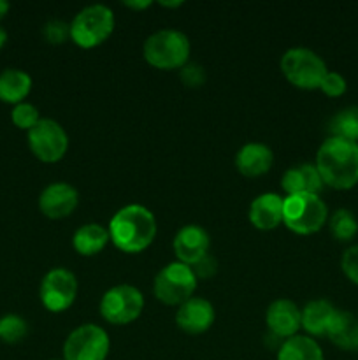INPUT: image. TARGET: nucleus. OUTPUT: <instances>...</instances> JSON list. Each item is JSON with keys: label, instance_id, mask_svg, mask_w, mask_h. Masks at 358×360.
Segmentation results:
<instances>
[{"label": "nucleus", "instance_id": "nucleus-1", "mask_svg": "<svg viewBox=\"0 0 358 360\" xmlns=\"http://www.w3.org/2000/svg\"><path fill=\"white\" fill-rule=\"evenodd\" d=\"M314 165L323 185L337 190L351 188L358 183V143L330 136L319 146Z\"/></svg>", "mask_w": 358, "mask_h": 360}, {"label": "nucleus", "instance_id": "nucleus-2", "mask_svg": "<svg viewBox=\"0 0 358 360\" xmlns=\"http://www.w3.org/2000/svg\"><path fill=\"white\" fill-rule=\"evenodd\" d=\"M107 231L116 248L125 253H139L153 243L157 218L146 206L128 204L112 214Z\"/></svg>", "mask_w": 358, "mask_h": 360}, {"label": "nucleus", "instance_id": "nucleus-3", "mask_svg": "<svg viewBox=\"0 0 358 360\" xmlns=\"http://www.w3.org/2000/svg\"><path fill=\"white\" fill-rule=\"evenodd\" d=\"M192 44L185 32L175 28H160L144 41V58L157 69H181L190 58Z\"/></svg>", "mask_w": 358, "mask_h": 360}, {"label": "nucleus", "instance_id": "nucleus-4", "mask_svg": "<svg viewBox=\"0 0 358 360\" xmlns=\"http://www.w3.org/2000/svg\"><path fill=\"white\" fill-rule=\"evenodd\" d=\"M329 210L316 193H297L283 199V224L295 234H314L325 225Z\"/></svg>", "mask_w": 358, "mask_h": 360}, {"label": "nucleus", "instance_id": "nucleus-5", "mask_svg": "<svg viewBox=\"0 0 358 360\" xmlns=\"http://www.w3.org/2000/svg\"><path fill=\"white\" fill-rule=\"evenodd\" d=\"M114 30V14L104 4L83 7L70 21V39L84 49L102 44Z\"/></svg>", "mask_w": 358, "mask_h": 360}, {"label": "nucleus", "instance_id": "nucleus-6", "mask_svg": "<svg viewBox=\"0 0 358 360\" xmlns=\"http://www.w3.org/2000/svg\"><path fill=\"white\" fill-rule=\"evenodd\" d=\"M281 70L284 77L302 90L319 88L323 77L329 72L321 56L309 48H290L281 56Z\"/></svg>", "mask_w": 358, "mask_h": 360}, {"label": "nucleus", "instance_id": "nucleus-7", "mask_svg": "<svg viewBox=\"0 0 358 360\" xmlns=\"http://www.w3.org/2000/svg\"><path fill=\"white\" fill-rule=\"evenodd\" d=\"M197 288V276L192 266L179 260L167 264L154 276L153 292L158 301L168 306H181L193 297Z\"/></svg>", "mask_w": 358, "mask_h": 360}, {"label": "nucleus", "instance_id": "nucleus-8", "mask_svg": "<svg viewBox=\"0 0 358 360\" xmlns=\"http://www.w3.org/2000/svg\"><path fill=\"white\" fill-rule=\"evenodd\" d=\"M144 309L142 292L128 283L114 285L100 299V313L109 323L126 326L140 316Z\"/></svg>", "mask_w": 358, "mask_h": 360}, {"label": "nucleus", "instance_id": "nucleus-9", "mask_svg": "<svg viewBox=\"0 0 358 360\" xmlns=\"http://www.w3.org/2000/svg\"><path fill=\"white\" fill-rule=\"evenodd\" d=\"M111 348L107 333L100 326L76 327L63 343V360H105Z\"/></svg>", "mask_w": 358, "mask_h": 360}, {"label": "nucleus", "instance_id": "nucleus-10", "mask_svg": "<svg viewBox=\"0 0 358 360\" xmlns=\"http://www.w3.org/2000/svg\"><path fill=\"white\" fill-rule=\"evenodd\" d=\"M28 146L42 162H58L69 150V136L58 122L41 118L28 130Z\"/></svg>", "mask_w": 358, "mask_h": 360}, {"label": "nucleus", "instance_id": "nucleus-11", "mask_svg": "<svg viewBox=\"0 0 358 360\" xmlns=\"http://www.w3.org/2000/svg\"><path fill=\"white\" fill-rule=\"evenodd\" d=\"M39 295L46 309L53 313H62L72 306L77 295V280L72 271L55 267L42 278Z\"/></svg>", "mask_w": 358, "mask_h": 360}, {"label": "nucleus", "instance_id": "nucleus-12", "mask_svg": "<svg viewBox=\"0 0 358 360\" xmlns=\"http://www.w3.org/2000/svg\"><path fill=\"white\" fill-rule=\"evenodd\" d=\"M77 204H79V193L65 181L51 183L39 195V210L53 220L69 217Z\"/></svg>", "mask_w": 358, "mask_h": 360}, {"label": "nucleus", "instance_id": "nucleus-13", "mask_svg": "<svg viewBox=\"0 0 358 360\" xmlns=\"http://www.w3.org/2000/svg\"><path fill=\"white\" fill-rule=\"evenodd\" d=\"M265 322L274 338L290 340L302 327V311L290 299H277L267 308Z\"/></svg>", "mask_w": 358, "mask_h": 360}, {"label": "nucleus", "instance_id": "nucleus-14", "mask_svg": "<svg viewBox=\"0 0 358 360\" xmlns=\"http://www.w3.org/2000/svg\"><path fill=\"white\" fill-rule=\"evenodd\" d=\"M172 245H174V253L179 262L193 266L209 253L211 238L204 227L188 224L179 229Z\"/></svg>", "mask_w": 358, "mask_h": 360}, {"label": "nucleus", "instance_id": "nucleus-15", "mask_svg": "<svg viewBox=\"0 0 358 360\" xmlns=\"http://www.w3.org/2000/svg\"><path fill=\"white\" fill-rule=\"evenodd\" d=\"M214 308L207 299L192 297L179 306L175 323L188 334H202L214 323Z\"/></svg>", "mask_w": 358, "mask_h": 360}, {"label": "nucleus", "instance_id": "nucleus-16", "mask_svg": "<svg viewBox=\"0 0 358 360\" xmlns=\"http://www.w3.org/2000/svg\"><path fill=\"white\" fill-rule=\"evenodd\" d=\"M248 217L260 231H272L283 221V197L274 192L260 193L249 204Z\"/></svg>", "mask_w": 358, "mask_h": 360}, {"label": "nucleus", "instance_id": "nucleus-17", "mask_svg": "<svg viewBox=\"0 0 358 360\" xmlns=\"http://www.w3.org/2000/svg\"><path fill=\"white\" fill-rule=\"evenodd\" d=\"M274 153L267 144L263 143H248L235 155V167L239 172L249 178L262 176L272 167Z\"/></svg>", "mask_w": 358, "mask_h": 360}, {"label": "nucleus", "instance_id": "nucleus-18", "mask_svg": "<svg viewBox=\"0 0 358 360\" xmlns=\"http://www.w3.org/2000/svg\"><path fill=\"white\" fill-rule=\"evenodd\" d=\"M281 185L288 195L297 193H316L323 188V179L314 164H298L286 169L281 178Z\"/></svg>", "mask_w": 358, "mask_h": 360}, {"label": "nucleus", "instance_id": "nucleus-19", "mask_svg": "<svg viewBox=\"0 0 358 360\" xmlns=\"http://www.w3.org/2000/svg\"><path fill=\"white\" fill-rule=\"evenodd\" d=\"M300 311L302 327L305 329V333L311 336H326L337 308L326 299H314V301H309Z\"/></svg>", "mask_w": 358, "mask_h": 360}, {"label": "nucleus", "instance_id": "nucleus-20", "mask_svg": "<svg viewBox=\"0 0 358 360\" xmlns=\"http://www.w3.org/2000/svg\"><path fill=\"white\" fill-rule=\"evenodd\" d=\"M32 90L30 74L21 69H4L0 72V101L7 104H20L25 102Z\"/></svg>", "mask_w": 358, "mask_h": 360}, {"label": "nucleus", "instance_id": "nucleus-21", "mask_svg": "<svg viewBox=\"0 0 358 360\" xmlns=\"http://www.w3.org/2000/svg\"><path fill=\"white\" fill-rule=\"evenodd\" d=\"M326 338L339 348L358 352V319L351 313L337 309Z\"/></svg>", "mask_w": 358, "mask_h": 360}, {"label": "nucleus", "instance_id": "nucleus-22", "mask_svg": "<svg viewBox=\"0 0 358 360\" xmlns=\"http://www.w3.org/2000/svg\"><path fill=\"white\" fill-rule=\"evenodd\" d=\"M109 231L100 224H84L74 232L72 245L81 255H97L109 243Z\"/></svg>", "mask_w": 358, "mask_h": 360}, {"label": "nucleus", "instance_id": "nucleus-23", "mask_svg": "<svg viewBox=\"0 0 358 360\" xmlns=\"http://www.w3.org/2000/svg\"><path fill=\"white\" fill-rule=\"evenodd\" d=\"M277 360H325L321 347L314 338L297 336L284 340L277 350Z\"/></svg>", "mask_w": 358, "mask_h": 360}, {"label": "nucleus", "instance_id": "nucleus-24", "mask_svg": "<svg viewBox=\"0 0 358 360\" xmlns=\"http://www.w3.org/2000/svg\"><path fill=\"white\" fill-rule=\"evenodd\" d=\"M329 132L332 137H340V139L358 141V105H350V108L340 109L336 112L329 123Z\"/></svg>", "mask_w": 358, "mask_h": 360}, {"label": "nucleus", "instance_id": "nucleus-25", "mask_svg": "<svg viewBox=\"0 0 358 360\" xmlns=\"http://www.w3.org/2000/svg\"><path fill=\"white\" fill-rule=\"evenodd\" d=\"M329 227L333 238L339 239V241H350V239H353L354 236H357L358 220L350 210L340 207V210H337L336 213L330 217Z\"/></svg>", "mask_w": 358, "mask_h": 360}, {"label": "nucleus", "instance_id": "nucleus-26", "mask_svg": "<svg viewBox=\"0 0 358 360\" xmlns=\"http://www.w3.org/2000/svg\"><path fill=\"white\" fill-rule=\"evenodd\" d=\"M28 333L27 320L21 319L20 315H6L0 319V341L14 345L20 343Z\"/></svg>", "mask_w": 358, "mask_h": 360}, {"label": "nucleus", "instance_id": "nucleus-27", "mask_svg": "<svg viewBox=\"0 0 358 360\" xmlns=\"http://www.w3.org/2000/svg\"><path fill=\"white\" fill-rule=\"evenodd\" d=\"M11 120H13V123L18 129L27 130L28 132L41 120V116H39V109L34 104H30V102H20L11 111Z\"/></svg>", "mask_w": 358, "mask_h": 360}, {"label": "nucleus", "instance_id": "nucleus-28", "mask_svg": "<svg viewBox=\"0 0 358 360\" xmlns=\"http://www.w3.org/2000/svg\"><path fill=\"white\" fill-rule=\"evenodd\" d=\"M44 37L51 44H62L70 37V23H65L63 20H49L44 25Z\"/></svg>", "mask_w": 358, "mask_h": 360}, {"label": "nucleus", "instance_id": "nucleus-29", "mask_svg": "<svg viewBox=\"0 0 358 360\" xmlns=\"http://www.w3.org/2000/svg\"><path fill=\"white\" fill-rule=\"evenodd\" d=\"M319 88H321L323 94L329 95V97H339V95H343L344 91H346L347 83L346 79H344L343 74L329 70V72L325 74V77H323Z\"/></svg>", "mask_w": 358, "mask_h": 360}, {"label": "nucleus", "instance_id": "nucleus-30", "mask_svg": "<svg viewBox=\"0 0 358 360\" xmlns=\"http://www.w3.org/2000/svg\"><path fill=\"white\" fill-rule=\"evenodd\" d=\"M340 267H343L344 274H346L354 285H358V245L350 246V248L343 253Z\"/></svg>", "mask_w": 358, "mask_h": 360}, {"label": "nucleus", "instance_id": "nucleus-31", "mask_svg": "<svg viewBox=\"0 0 358 360\" xmlns=\"http://www.w3.org/2000/svg\"><path fill=\"white\" fill-rule=\"evenodd\" d=\"M181 79L188 86H200L206 81V72L199 63H185L181 67Z\"/></svg>", "mask_w": 358, "mask_h": 360}, {"label": "nucleus", "instance_id": "nucleus-32", "mask_svg": "<svg viewBox=\"0 0 358 360\" xmlns=\"http://www.w3.org/2000/svg\"><path fill=\"white\" fill-rule=\"evenodd\" d=\"M192 269H193V273H195L197 280H199V278H211L214 273H216V269H218L216 259H214L213 255H209V253H207V255L202 257L199 262L193 264Z\"/></svg>", "mask_w": 358, "mask_h": 360}, {"label": "nucleus", "instance_id": "nucleus-33", "mask_svg": "<svg viewBox=\"0 0 358 360\" xmlns=\"http://www.w3.org/2000/svg\"><path fill=\"white\" fill-rule=\"evenodd\" d=\"M125 4L126 7H130V9H146V7H150L151 6V0H125Z\"/></svg>", "mask_w": 358, "mask_h": 360}, {"label": "nucleus", "instance_id": "nucleus-34", "mask_svg": "<svg viewBox=\"0 0 358 360\" xmlns=\"http://www.w3.org/2000/svg\"><path fill=\"white\" fill-rule=\"evenodd\" d=\"M9 2H6V0H0V20L2 18H6V14L9 13Z\"/></svg>", "mask_w": 358, "mask_h": 360}, {"label": "nucleus", "instance_id": "nucleus-35", "mask_svg": "<svg viewBox=\"0 0 358 360\" xmlns=\"http://www.w3.org/2000/svg\"><path fill=\"white\" fill-rule=\"evenodd\" d=\"M160 6L161 7H181L183 2L181 0H175V2H165V0H161Z\"/></svg>", "mask_w": 358, "mask_h": 360}, {"label": "nucleus", "instance_id": "nucleus-36", "mask_svg": "<svg viewBox=\"0 0 358 360\" xmlns=\"http://www.w3.org/2000/svg\"><path fill=\"white\" fill-rule=\"evenodd\" d=\"M6 42H7V32H6V28L0 27V49L4 48V44H6Z\"/></svg>", "mask_w": 358, "mask_h": 360}, {"label": "nucleus", "instance_id": "nucleus-37", "mask_svg": "<svg viewBox=\"0 0 358 360\" xmlns=\"http://www.w3.org/2000/svg\"><path fill=\"white\" fill-rule=\"evenodd\" d=\"M51 360H63V359H51Z\"/></svg>", "mask_w": 358, "mask_h": 360}]
</instances>
